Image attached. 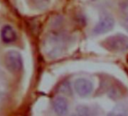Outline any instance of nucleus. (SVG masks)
<instances>
[{"label": "nucleus", "mask_w": 128, "mask_h": 116, "mask_svg": "<svg viewBox=\"0 0 128 116\" xmlns=\"http://www.w3.org/2000/svg\"><path fill=\"white\" fill-rule=\"evenodd\" d=\"M102 46L108 50L113 52H124L128 50V36L118 33L106 38L102 42Z\"/></svg>", "instance_id": "1"}, {"label": "nucleus", "mask_w": 128, "mask_h": 116, "mask_svg": "<svg viewBox=\"0 0 128 116\" xmlns=\"http://www.w3.org/2000/svg\"><path fill=\"white\" fill-rule=\"evenodd\" d=\"M4 60L6 68L11 72H18L23 68L22 56L18 50H8L5 55Z\"/></svg>", "instance_id": "2"}, {"label": "nucleus", "mask_w": 128, "mask_h": 116, "mask_svg": "<svg viewBox=\"0 0 128 116\" xmlns=\"http://www.w3.org/2000/svg\"><path fill=\"white\" fill-rule=\"evenodd\" d=\"M114 26V19L108 14L102 15L94 28V33L96 35H102L111 31Z\"/></svg>", "instance_id": "3"}, {"label": "nucleus", "mask_w": 128, "mask_h": 116, "mask_svg": "<svg viewBox=\"0 0 128 116\" xmlns=\"http://www.w3.org/2000/svg\"><path fill=\"white\" fill-rule=\"evenodd\" d=\"M74 89L80 96L86 97L92 93L94 85L90 80L85 78H79L74 82Z\"/></svg>", "instance_id": "4"}, {"label": "nucleus", "mask_w": 128, "mask_h": 116, "mask_svg": "<svg viewBox=\"0 0 128 116\" xmlns=\"http://www.w3.org/2000/svg\"><path fill=\"white\" fill-rule=\"evenodd\" d=\"M54 112L58 116H65L69 109V105L67 100L62 96H56L52 102Z\"/></svg>", "instance_id": "5"}, {"label": "nucleus", "mask_w": 128, "mask_h": 116, "mask_svg": "<svg viewBox=\"0 0 128 116\" xmlns=\"http://www.w3.org/2000/svg\"><path fill=\"white\" fill-rule=\"evenodd\" d=\"M17 32L10 25H6L1 30V38L6 43H12L17 40Z\"/></svg>", "instance_id": "6"}, {"label": "nucleus", "mask_w": 128, "mask_h": 116, "mask_svg": "<svg viewBox=\"0 0 128 116\" xmlns=\"http://www.w3.org/2000/svg\"><path fill=\"white\" fill-rule=\"evenodd\" d=\"M107 116H128V106L124 103L115 106Z\"/></svg>", "instance_id": "7"}, {"label": "nucleus", "mask_w": 128, "mask_h": 116, "mask_svg": "<svg viewBox=\"0 0 128 116\" xmlns=\"http://www.w3.org/2000/svg\"><path fill=\"white\" fill-rule=\"evenodd\" d=\"M28 4L35 10L43 11L49 6L50 0H28Z\"/></svg>", "instance_id": "8"}, {"label": "nucleus", "mask_w": 128, "mask_h": 116, "mask_svg": "<svg viewBox=\"0 0 128 116\" xmlns=\"http://www.w3.org/2000/svg\"><path fill=\"white\" fill-rule=\"evenodd\" d=\"M76 112L78 116H94L93 111L89 106L85 105L78 106L76 108Z\"/></svg>", "instance_id": "9"}, {"label": "nucleus", "mask_w": 128, "mask_h": 116, "mask_svg": "<svg viewBox=\"0 0 128 116\" xmlns=\"http://www.w3.org/2000/svg\"><path fill=\"white\" fill-rule=\"evenodd\" d=\"M60 90L63 93V94H70L71 93V88H70V84L69 83H64L62 84L61 88H60Z\"/></svg>", "instance_id": "10"}, {"label": "nucleus", "mask_w": 128, "mask_h": 116, "mask_svg": "<svg viewBox=\"0 0 128 116\" xmlns=\"http://www.w3.org/2000/svg\"><path fill=\"white\" fill-rule=\"evenodd\" d=\"M123 26H124V27L125 28V30L128 32V14L126 16V18H125L124 20Z\"/></svg>", "instance_id": "11"}, {"label": "nucleus", "mask_w": 128, "mask_h": 116, "mask_svg": "<svg viewBox=\"0 0 128 116\" xmlns=\"http://www.w3.org/2000/svg\"><path fill=\"white\" fill-rule=\"evenodd\" d=\"M70 116H76V115H74V114H72V115H70Z\"/></svg>", "instance_id": "12"}, {"label": "nucleus", "mask_w": 128, "mask_h": 116, "mask_svg": "<svg viewBox=\"0 0 128 116\" xmlns=\"http://www.w3.org/2000/svg\"><path fill=\"white\" fill-rule=\"evenodd\" d=\"M92 1H96V0H92Z\"/></svg>", "instance_id": "13"}]
</instances>
